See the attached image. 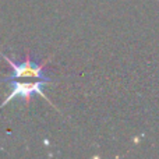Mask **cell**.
I'll return each instance as SVG.
<instances>
[{"instance_id": "cell-1", "label": "cell", "mask_w": 159, "mask_h": 159, "mask_svg": "<svg viewBox=\"0 0 159 159\" xmlns=\"http://www.w3.org/2000/svg\"><path fill=\"white\" fill-rule=\"evenodd\" d=\"M0 55L10 64L11 70H13V73H11L10 75L2 78L3 82H8V81H11V80H17V78H36V80H43V81H48V82L50 81L49 77L46 75V73H45V66H46L48 60L41 64L34 63L32 59L30 57V52H27V56H25L24 61H22V63H16V61H13L10 57H7L4 53L0 52Z\"/></svg>"}, {"instance_id": "cell-2", "label": "cell", "mask_w": 159, "mask_h": 159, "mask_svg": "<svg viewBox=\"0 0 159 159\" xmlns=\"http://www.w3.org/2000/svg\"><path fill=\"white\" fill-rule=\"evenodd\" d=\"M11 84V87H13V89H11L10 95L7 96V98L3 101L2 106H6V105L8 103V102L11 101V99H14L16 96H21L22 99H24L25 102H30L31 96L32 95H41L42 98H45L48 102L50 103V101L46 98V95L43 93V87L48 84V81H43V80H38V81H31V82H25V81H14V80H11V81H8Z\"/></svg>"}]
</instances>
